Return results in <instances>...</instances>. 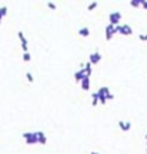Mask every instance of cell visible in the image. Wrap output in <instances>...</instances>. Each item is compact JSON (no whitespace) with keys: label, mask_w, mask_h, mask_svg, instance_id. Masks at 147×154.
<instances>
[{"label":"cell","mask_w":147,"mask_h":154,"mask_svg":"<svg viewBox=\"0 0 147 154\" xmlns=\"http://www.w3.org/2000/svg\"><path fill=\"white\" fill-rule=\"evenodd\" d=\"M120 20V13H111L110 15V22L111 23H117Z\"/></svg>","instance_id":"6da1fadb"},{"label":"cell","mask_w":147,"mask_h":154,"mask_svg":"<svg viewBox=\"0 0 147 154\" xmlns=\"http://www.w3.org/2000/svg\"><path fill=\"white\" fill-rule=\"evenodd\" d=\"M117 30H119V32H121V33H124V34H130V33H131V29H130L128 26H123V27H117Z\"/></svg>","instance_id":"7a4b0ae2"},{"label":"cell","mask_w":147,"mask_h":154,"mask_svg":"<svg viewBox=\"0 0 147 154\" xmlns=\"http://www.w3.org/2000/svg\"><path fill=\"white\" fill-rule=\"evenodd\" d=\"M99 59H100V56H99V54H94V56H91V61H93V63H94V61H97Z\"/></svg>","instance_id":"3957f363"},{"label":"cell","mask_w":147,"mask_h":154,"mask_svg":"<svg viewBox=\"0 0 147 154\" xmlns=\"http://www.w3.org/2000/svg\"><path fill=\"white\" fill-rule=\"evenodd\" d=\"M80 34H83V36H87V34H89V30H87V29H84V30H80Z\"/></svg>","instance_id":"277c9868"},{"label":"cell","mask_w":147,"mask_h":154,"mask_svg":"<svg viewBox=\"0 0 147 154\" xmlns=\"http://www.w3.org/2000/svg\"><path fill=\"white\" fill-rule=\"evenodd\" d=\"M23 59H24V60H30V56H29V54H27V53H26V54H24V56H23Z\"/></svg>","instance_id":"5b68a950"},{"label":"cell","mask_w":147,"mask_h":154,"mask_svg":"<svg viewBox=\"0 0 147 154\" xmlns=\"http://www.w3.org/2000/svg\"><path fill=\"white\" fill-rule=\"evenodd\" d=\"M94 7H96V3H93V5H90V6H89V10H91V9H94Z\"/></svg>","instance_id":"8992f818"},{"label":"cell","mask_w":147,"mask_h":154,"mask_svg":"<svg viewBox=\"0 0 147 154\" xmlns=\"http://www.w3.org/2000/svg\"><path fill=\"white\" fill-rule=\"evenodd\" d=\"M49 7H50V9H56V6H54L53 3H49Z\"/></svg>","instance_id":"52a82bcc"},{"label":"cell","mask_w":147,"mask_h":154,"mask_svg":"<svg viewBox=\"0 0 147 154\" xmlns=\"http://www.w3.org/2000/svg\"><path fill=\"white\" fill-rule=\"evenodd\" d=\"M27 79H29V80H30V81H33V77H32V76H30V73H29V74H27Z\"/></svg>","instance_id":"ba28073f"},{"label":"cell","mask_w":147,"mask_h":154,"mask_svg":"<svg viewBox=\"0 0 147 154\" xmlns=\"http://www.w3.org/2000/svg\"><path fill=\"white\" fill-rule=\"evenodd\" d=\"M140 39H141V40H147V34H146V36H140Z\"/></svg>","instance_id":"9c48e42d"}]
</instances>
